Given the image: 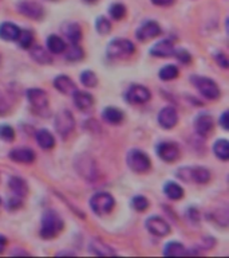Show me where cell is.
Masks as SVG:
<instances>
[{"instance_id":"603a6c76","label":"cell","mask_w":229,"mask_h":258,"mask_svg":"<svg viewBox=\"0 0 229 258\" xmlns=\"http://www.w3.org/2000/svg\"><path fill=\"white\" fill-rule=\"evenodd\" d=\"M8 187L11 190V195L22 198V199H24L27 192H28V187H27L26 180H23L19 176H11L10 178Z\"/></svg>"},{"instance_id":"4316f807","label":"cell","mask_w":229,"mask_h":258,"mask_svg":"<svg viewBox=\"0 0 229 258\" xmlns=\"http://www.w3.org/2000/svg\"><path fill=\"white\" fill-rule=\"evenodd\" d=\"M162 254L166 257H182V255H188V249L181 242L172 241L164 246Z\"/></svg>"},{"instance_id":"5b68a950","label":"cell","mask_w":229,"mask_h":258,"mask_svg":"<svg viewBox=\"0 0 229 258\" xmlns=\"http://www.w3.org/2000/svg\"><path fill=\"white\" fill-rule=\"evenodd\" d=\"M114 206H116V199L108 192H96L90 199V207L98 217H104L110 214Z\"/></svg>"},{"instance_id":"e575fe53","label":"cell","mask_w":229,"mask_h":258,"mask_svg":"<svg viewBox=\"0 0 229 258\" xmlns=\"http://www.w3.org/2000/svg\"><path fill=\"white\" fill-rule=\"evenodd\" d=\"M80 83L86 88H96L98 85V77L92 70H84L80 73Z\"/></svg>"},{"instance_id":"74e56055","label":"cell","mask_w":229,"mask_h":258,"mask_svg":"<svg viewBox=\"0 0 229 258\" xmlns=\"http://www.w3.org/2000/svg\"><path fill=\"white\" fill-rule=\"evenodd\" d=\"M132 206H133V208L136 211H146V210L149 208V200L146 199L145 196L137 195L132 199Z\"/></svg>"},{"instance_id":"44dd1931","label":"cell","mask_w":229,"mask_h":258,"mask_svg":"<svg viewBox=\"0 0 229 258\" xmlns=\"http://www.w3.org/2000/svg\"><path fill=\"white\" fill-rule=\"evenodd\" d=\"M62 33L67 38V41L70 42V45H76L82 41V29L78 23L68 22L62 26Z\"/></svg>"},{"instance_id":"1f68e13d","label":"cell","mask_w":229,"mask_h":258,"mask_svg":"<svg viewBox=\"0 0 229 258\" xmlns=\"http://www.w3.org/2000/svg\"><path fill=\"white\" fill-rule=\"evenodd\" d=\"M16 42L20 49L28 50L30 47L34 45V42H35L34 33L31 31V30H20V33H19V35H18Z\"/></svg>"},{"instance_id":"8fae6325","label":"cell","mask_w":229,"mask_h":258,"mask_svg":"<svg viewBox=\"0 0 229 258\" xmlns=\"http://www.w3.org/2000/svg\"><path fill=\"white\" fill-rule=\"evenodd\" d=\"M145 227L154 237L162 238L170 234V226H169V223L164 218L158 217V215H153V217L148 218L145 222Z\"/></svg>"},{"instance_id":"f1b7e54d","label":"cell","mask_w":229,"mask_h":258,"mask_svg":"<svg viewBox=\"0 0 229 258\" xmlns=\"http://www.w3.org/2000/svg\"><path fill=\"white\" fill-rule=\"evenodd\" d=\"M28 50L31 58H32L35 62L40 63V65H48V63L52 62V58H51V55L47 53L46 49L38 46V45H32Z\"/></svg>"},{"instance_id":"d6a6232c","label":"cell","mask_w":229,"mask_h":258,"mask_svg":"<svg viewBox=\"0 0 229 258\" xmlns=\"http://www.w3.org/2000/svg\"><path fill=\"white\" fill-rule=\"evenodd\" d=\"M66 59L70 61V62H78V61H82L84 57V49L80 46V43L76 45H70V47L67 49L66 47Z\"/></svg>"},{"instance_id":"2e32d148","label":"cell","mask_w":229,"mask_h":258,"mask_svg":"<svg viewBox=\"0 0 229 258\" xmlns=\"http://www.w3.org/2000/svg\"><path fill=\"white\" fill-rule=\"evenodd\" d=\"M194 131L197 135H200L202 138H206L212 134L213 126H214V121L213 117L208 113H200L198 116L194 118Z\"/></svg>"},{"instance_id":"d590c367","label":"cell","mask_w":229,"mask_h":258,"mask_svg":"<svg viewBox=\"0 0 229 258\" xmlns=\"http://www.w3.org/2000/svg\"><path fill=\"white\" fill-rule=\"evenodd\" d=\"M108 14L114 21H121L122 18H125L126 15V7L121 3H114V5L110 6Z\"/></svg>"},{"instance_id":"7a4b0ae2","label":"cell","mask_w":229,"mask_h":258,"mask_svg":"<svg viewBox=\"0 0 229 258\" xmlns=\"http://www.w3.org/2000/svg\"><path fill=\"white\" fill-rule=\"evenodd\" d=\"M176 175L186 183L205 184L210 180V171L205 167H181Z\"/></svg>"},{"instance_id":"60d3db41","label":"cell","mask_w":229,"mask_h":258,"mask_svg":"<svg viewBox=\"0 0 229 258\" xmlns=\"http://www.w3.org/2000/svg\"><path fill=\"white\" fill-rule=\"evenodd\" d=\"M22 204H23V199H22V198H18V196L11 195L8 199H7V203H6V206H7L8 210H18V208L22 207Z\"/></svg>"},{"instance_id":"484cf974","label":"cell","mask_w":229,"mask_h":258,"mask_svg":"<svg viewBox=\"0 0 229 258\" xmlns=\"http://www.w3.org/2000/svg\"><path fill=\"white\" fill-rule=\"evenodd\" d=\"M35 139H36L38 146L40 147L42 150H52L55 147L54 135L48 132L47 129L38 131L36 135H35Z\"/></svg>"},{"instance_id":"6da1fadb","label":"cell","mask_w":229,"mask_h":258,"mask_svg":"<svg viewBox=\"0 0 229 258\" xmlns=\"http://www.w3.org/2000/svg\"><path fill=\"white\" fill-rule=\"evenodd\" d=\"M64 229V222L62 217L55 210H48L43 214L40 237L43 239H54Z\"/></svg>"},{"instance_id":"ab89813d","label":"cell","mask_w":229,"mask_h":258,"mask_svg":"<svg viewBox=\"0 0 229 258\" xmlns=\"http://www.w3.org/2000/svg\"><path fill=\"white\" fill-rule=\"evenodd\" d=\"M173 57H176L184 65H188V63H190V61H192V55L189 54V51L184 50V49H181V50H174Z\"/></svg>"},{"instance_id":"ffe728a7","label":"cell","mask_w":229,"mask_h":258,"mask_svg":"<svg viewBox=\"0 0 229 258\" xmlns=\"http://www.w3.org/2000/svg\"><path fill=\"white\" fill-rule=\"evenodd\" d=\"M54 88L60 92L62 94H66V96H72V93L76 90V85L72 79L68 77V75L60 74L56 75L54 79Z\"/></svg>"},{"instance_id":"7402d4cb","label":"cell","mask_w":229,"mask_h":258,"mask_svg":"<svg viewBox=\"0 0 229 258\" xmlns=\"http://www.w3.org/2000/svg\"><path fill=\"white\" fill-rule=\"evenodd\" d=\"M72 100H74V104L80 110H88L94 105V97L88 92H84V90H75L72 93Z\"/></svg>"},{"instance_id":"9a60e30c","label":"cell","mask_w":229,"mask_h":258,"mask_svg":"<svg viewBox=\"0 0 229 258\" xmlns=\"http://www.w3.org/2000/svg\"><path fill=\"white\" fill-rule=\"evenodd\" d=\"M158 124L164 129H172L174 128L177 122H178V113L173 106H165L160 110L158 116H157Z\"/></svg>"},{"instance_id":"4fadbf2b","label":"cell","mask_w":229,"mask_h":258,"mask_svg":"<svg viewBox=\"0 0 229 258\" xmlns=\"http://www.w3.org/2000/svg\"><path fill=\"white\" fill-rule=\"evenodd\" d=\"M157 155L161 160L166 163H173L176 160H178L180 158V147L176 143L172 142H162L160 143L157 148Z\"/></svg>"},{"instance_id":"5bb4252c","label":"cell","mask_w":229,"mask_h":258,"mask_svg":"<svg viewBox=\"0 0 229 258\" xmlns=\"http://www.w3.org/2000/svg\"><path fill=\"white\" fill-rule=\"evenodd\" d=\"M18 10L22 15L34 19V21H40L44 15V10L39 3L36 2H31V0H23L18 5Z\"/></svg>"},{"instance_id":"bcb514c9","label":"cell","mask_w":229,"mask_h":258,"mask_svg":"<svg viewBox=\"0 0 229 258\" xmlns=\"http://www.w3.org/2000/svg\"><path fill=\"white\" fill-rule=\"evenodd\" d=\"M8 109H10V105L7 104V101L0 97V114H4V113H7L8 112Z\"/></svg>"},{"instance_id":"cb8c5ba5","label":"cell","mask_w":229,"mask_h":258,"mask_svg":"<svg viewBox=\"0 0 229 258\" xmlns=\"http://www.w3.org/2000/svg\"><path fill=\"white\" fill-rule=\"evenodd\" d=\"M19 33H20V29L15 23L3 22L0 25V39H3V41L16 42Z\"/></svg>"},{"instance_id":"30bf717a","label":"cell","mask_w":229,"mask_h":258,"mask_svg":"<svg viewBox=\"0 0 229 258\" xmlns=\"http://www.w3.org/2000/svg\"><path fill=\"white\" fill-rule=\"evenodd\" d=\"M125 98L129 104L141 105L145 104L152 98V93L148 88H145L144 85H132L125 93Z\"/></svg>"},{"instance_id":"f35d334b","label":"cell","mask_w":229,"mask_h":258,"mask_svg":"<svg viewBox=\"0 0 229 258\" xmlns=\"http://www.w3.org/2000/svg\"><path fill=\"white\" fill-rule=\"evenodd\" d=\"M0 139L7 143L14 142V139H15V131H14V128L11 126V125L8 124L0 125Z\"/></svg>"},{"instance_id":"ee69618b","label":"cell","mask_w":229,"mask_h":258,"mask_svg":"<svg viewBox=\"0 0 229 258\" xmlns=\"http://www.w3.org/2000/svg\"><path fill=\"white\" fill-rule=\"evenodd\" d=\"M154 6H158V7H169V6L174 5L176 0H150Z\"/></svg>"},{"instance_id":"f907efd6","label":"cell","mask_w":229,"mask_h":258,"mask_svg":"<svg viewBox=\"0 0 229 258\" xmlns=\"http://www.w3.org/2000/svg\"><path fill=\"white\" fill-rule=\"evenodd\" d=\"M86 2H90V3H92V2H96V0H86Z\"/></svg>"},{"instance_id":"3957f363","label":"cell","mask_w":229,"mask_h":258,"mask_svg":"<svg viewBox=\"0 0 229 258\" xmlns=\"http://www.w3.org/2000/svg\"><path fill=\"white\" fill-rule=\"evenodd\" d=\"M134 51H136L134 43L125 38H116L106 47V54L110 59L128 58L134 54Z\"/></svg>"},{"instance_id":"e0dca14e","label":"cell","mask_w":229,"mask_h":258,"mask_svg":"<svg viewBox=\"0 0 229 258\" xmlns=\"http://www.w3.org/2000/svg\"><path fill=\"white\" fill-rule=\"evenodd\" d=\"M8 156L12 162L19 163V164H31L36 159L34 150L28 148V147H18V148H14L10 152Z\"/></svg>"},{"instance_id":"836d02e7","label":"cell","mask_w":229,"mask_h":258,"mask_svg":"<svg viewBox=\"0 0 229 258\" xmlns=\"http://www.w3.org/2000/svg\"><path fill=\"white\" fill-rule=\"evenodd\" d=\"M180 70L178 67L176 65H165L164 67H161V70L158 71V77L162 81H172V79H176L178 77Z\"/></svg>"},{"instance_id":"d6986e66","label":"cell","mask_w":229,"mask_h":258,"mask_svg":"<svg viewBox=\"0 0 229 258\" xmlns=\"http://www.w3.org/2000/svg\"><path fill=\"white\" fill-rule=\"evenodd\" d=\"M88 251H92L96 255L100 257H112V255H117L116 250L112 249V246L108 245L100 238H92L90 243H88Z\"/></svg>"},{"instance_id":"7bdbcfd3","label":"cell","mask_w":229,"mask_h":258,"mask_svg":"<svg viewBox=\"0 0 229 258\" xmlns=\"http://www.w3.org/2000/svg\"><path fill=\"white\" fill-rule=\"evenodd\" d=\"M188 218L192 221V223H198L200 222V212L194 207H190L188 210Z\"/></svg>"},{"instance_id":"f546056e","label":"cell","mask_w":229,"mask_h":258,"mask_svg":"<svg viewBox=\"0 0 229 258\" xmlns=\"http://www.w3.org/2000/svg\"><path fill=\"white\" fill-rule=\"evenodd\" d=\"M164 194L170 200H180L184 196V188L176 182H166L164 184Z\"/></svg>"},{"instance_id":"ba28073f","label":"cell","mask_w":229,"mask_h":258,"mask_svg":"<svg viewBox=\"0 0 229 258\" xmlns=\"http://www.w3.org/2000/svg\"><path fill=\"white\" fill-rule=\"evenodd\" d=\"M54 126L55 131L63 139H66L75 128V118L72 116V113L70 110H67V109H62L60 112L56 113L54 120Z\"/></svg>"},{"instance_id":"7c38bea8","label":"cell","mask_w":229,"mask_h":258,"mask_svg":"<svg viewBox=\"0 0 229 258\" xmlns=\"http://www.w3.org/2000/svg\"><path fill=\"white\" fill-rule=\"evenodd\" d=\"M161 35V27L156 21L144 22L136 31V38L140 42H148Z\"/></svg>"},{"instance_id":"8d00e7d4","label":"cell","mask_w":229,"mask_h":258,"mask_svg":"<svg viewBox=\"0 0 229 258\" xmlns=\"http://www.w3.org/2000/svg\"><path fill=\"white\" fill-rule=\"evenodd\" d=\"M96 29L100 35H108L112 31V22L108 21V18L100 17L96 22Z\"/></svg>"},{"instance_id":"c3c4849f","label":"cell","mask_w":229,"mask_h":258,"mask_svg":"<svg viewBox=\"0 0 229 258\" xmlns=\"http://www.w3.org/2000/svg\"><path fill=\"white\" fill-rule=\"evenodd\" d=\"M11 254H12V255H19V254H22V255H30V253H27V251H18L16 249L14 250Z\"/></svg>"},{"instance_id":"d4e9b609","label":"cell","mask_w":229,"mask_h":258,"mask_svg":"<svg viewBox=\"0 0 229 258\" xmlns=\"http://www.w3.org/2000/svg\"><path fill=\"white\" fill-rule=\"evenodd\" d=\"M102 118H104V122H108V124L118 125L124 121L125 114H124V112H122L121 109L116 108V106H108V108H104V112H102Z\"/></svg>"},{"instance_id":"b9f144b4","label":"cell","mask_w":229,"mask_h":258,"mask_svg":"<svg viewBox=\"0 0 229 258\" xmlns=\"http://www.w3.org/2000/svg\"><path fill=\"white\" fill-rule=\"evenodd\" d=\"M214 58H216L217 63H218V66H221L222 69H228L229 67V63H228V58H226V55L224 54V53H217L216 55H214Z\"/></svg>"},{"instance_id":"9c48e42d","label":"cell","mask_w":229,"mask_h":258,"mask_svg":"<svg viewBox=\"0 0 229 258\" xmlns=\"http://www.w3.org/2000/svg\"><path fill=\"white\" fill-rule=\"evenodd\" d=\"M27 100H28L31 108L38 113L46 112L48 109V96L43 89L39 88H31L27 92Z\"/></svg>"},{"instance_id":"ac0fdd59","label":"cell","mask_w":229,"mask_h":258,"mask_svg":"<svg viewBox=\"0 0 229 258\" xmlns=\"http://www.w3.org/2000/svg\"><path fill=\"white\" fill-rule=\"evenodd\" d=\"M176 47L170 39H162V41L154 43L150 49V54L158 58H169L174 54Z\"/></svg>"},{"instance_id":"816d5d0a","label":"cell","mask_w":229,"mask_h":258,"mask_svg":"<svg viewBox=\"0 0 229 258\" xmlns=\"http://www.w3.org/2000/svg\"><path fill=\"white\" fill-rule=\"evenodd\" d=\"M0 207H2V198H0Z\"/></svg>"},{"instance_id":"7dc6e473","label":"cell","mask_w":229,"mask_h":258,"mask_svg":"<svg viewBox=\"0 0 229 258\" xmlns=\"http://www.w3.org/2000/svg\"><path fill=\"white\" fill-rule=\"evenodd\" d=\"M7 243H8L7 238H6L4 235H2V234H0V254L4 251L6 247H7Z\"/></svg>"},{"instance_id":"8992f818","label":"cell","mask_w":229,"mask_h":258,"mask_svg":"<svg viewBox=\"0 0 229 258\" xmlns=\"http://www.w3.org/2000/svg\"><path fill=\"white\" fill-rule=\"evenodd\" d=\"M126 163L130 170L136 174H146L152 168V160L148 155L141 150H130L126 156Z\"/></svg>"},{"instance_id":"f6af8a7d","label":"cell","mask_w":229,"mask_h":258,"mask_svg":"<svg viewBox=\"0 0 229 258\" xmlns=\"http://www.w3.org/2000/svg\"><path fill=\"white\" fill-rule=\"evenodd\" d=\"M218 124L221 125V128L224 131H228V110H225L222 114H221L220 120H218Z\"/></svg>"},{"instance_id":"681fc988","label":"cell","mask_w":229,"mask_h":258,"mask_svg":"<svg viewBox=\"0 0 229 258\" xmlns=\"http://www.w3.org/2000/svg\"><path fill=\"white\" fill-rule=\"evenodd\" d=\"M62 254H64V255H75V253H71V251H59V253H56V255H62Z\"/></svg>"},{"instance_id":"83f0119b","label":"cell","mask_w":229,"mask_h":258,"mask_svg":"<svg viewBox=\"0 0 229 258\" xmlns=\"http://www.w3.org/2000/svg\"><path fill=\"white\" fill-rule=\"evenodd\" d=\"M46 47L51 54H62V53H64V50H66L67 45L62 38L52 34V35H50V37L47 38Z\"/></svg>"},{"instance_id":"52a82bcc","label":"cell","mask_w":229,"mask_h":258,"mask_svg":"<svg viewBox=\"0 0 229 258\" xmlns=\"http://www.w3.org/2000/svg\"><path fill=\"white\" fill-rule=\"evenodd\" d=\"M74 166L76 172L84 179L88 180V182H94L98 178V168H96V162L88 154H82L80 156H76Z\"/></svg>"},{"instance_id":"277c9868","label":"cell","mask_w":229,"mask_h":258,"mask_svg":"<svg viewBox=\"0 0 229 258\" xmlns=\"http://www.w3.org/2000/svg\"><path fill=\"white\" fill-rule=\"evenodd\" d=\"M190 82L194 85V88L200 92V94L206 100H217L221 96L220 88L212 78L202 77V75H193Z\"/></svg>"},{"instance_id":"4dcf8cb0","label":"cell","mask_w":229,"mask_h":258,"mask_svg":"<svg viewBox=\"0 0 229 258\" xmlns=\"http://www.w3.org/2000/svg\"><path fill=\"white\" fill-rule=\"evenodd\" d=\"M213 152L222 162H226L229 159V143L226 139H218L213 144Z\"/></svg>"}]
</instances>
